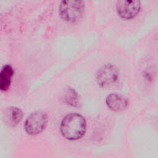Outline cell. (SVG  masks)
I'll use <instances>...</instances> for the list:
<instances>
[{
	"label": "cell",
	"instance_id": "obj_1",
	"mask_svg": "<svg viewBox=\"0 0 158 158\" xmlns=\"http://www.w3.org/2000/svg\"><path fill=\"white\" fill-rule=\"evenodd\" d=\"M87 123L85 118L78 113L66 115L60 123V131L62 136L69 141L81 138L86 131Z\"/></svg>",
	"mask_w": 158,
	"mask_h": 158
},
{
	"label": "cell",
	"instance_id": "obj_2",
	"mask_svg": "<svg viewBox=\"0 0 158 158\" xmlns=\"http://www.w3.org/2000/svg\"><path fill=\"white\" fill-rule=\"evenodd\" d=\"M84 10L85 2L83 1H63L59 6V14L64 21L75 23L81 18Z\"/></svg>",
	"mask_w": 158,
	"mask_h": 158
},
{
	"label": "cell",
	"instance_id": "obj_3",
	"mask_svg": "<svg viewBox=\"0 0 158 158\" xmlns=\"http://www.w3.org/2000/svg\"><path fill=\"white\" fill-rule=\"evenodd\" d=\"M119 71L112 64H106L97 71L96 80L98 85L102 88L113 86L119 79Z\"/></svg>",
	"mask_w": 158,
	"mask_h": 158
},
{
	"label": "cell",
	"instance_id": "obj_4",
	"mask_svg": "<svg viewBox=\"0 0 158 158\" xmlns=\"http://www.w3.org/2000/svg\"><path fill=\"white\" fill-rule=\"evenodd\" d=\"M48 117L43 111L38 110L32 112L27 118L24 123V130L30 135L41 133L46 127Z\"/></svg>",
	"mask_w": 158,
	"mask_h": 158
},
{
	"label": "cell",
	"instance_id": "obj_5",
	"mask_svg": "<svg viewBox=\"0 0 158 158\" xmlns=\"http://www.w3.org/2000/svg\"><path fill=\"white\" fill-rule=\"evenodd\" d=\"M141 4L139 1L121 0L116 3V12L118 15L125 20L135 18L139 13Z\"/></svg>",
	"mask_w": 158,
	"mask_h": 158
},
{
	"label": "cell",
	"instance_id": "obj_6",
	"mask_svg": "<svg viewBox=\"0 0 158 158\" xmlns=\"http://www.w3.org/2000/svg\"><path fill=\"white\" fill-rule=\"evenodd\" d=\"M105 102L107 107L110 110L115 112H123L129 106L127 98L117 93H112L108 94L106 98Z\"/></svg>",
	"mask_w": 158,
	"mask_h": 158
},
{
	"label": "cell",
	"instance_id": "obj_7",
	"mask_svg": "<svg viewBox=\"0 0 158 158\" xmlns=\"http://www.w3.org/2000/svg\"><path fill=\"white\" fill-rule=\"evenodd\" d=\"M23 112L22 109L16 106H11L5 110L4 114V122L10 127H15L22 120Z\"/></svg>",
	"mask_w": 158,
	"mask_h": 158
},
{
	"label": "cell",
	"instance_id": "obj_8",
	"mask_svg": "<svg viewBox=\"0 0 158 158\" xmlns=\"http://www.w3.org/2000/svg\"><path fill=\"white\" fill-rule=\"evenodd\" d=\"M14 69L9 64L4 65L0 72V88L2 91L9 89L14 75Z\"/></svg>",
	"mask_w": 158,
	"mask_h": 158
},
{
	"label": "cell",
	"instance_id": "obj_9",
	"mask_svg": "<svg viewBox=\"0 0 158 158\" xmlns=\"http://www.w3.org/2000/svg\"><path fill=\"white\" fill-rule=\"evenodd\" d=\"M64 100L66 104L75 107L79 108L81 106V99L78 92L73 88L69 87L64 94Z\"/></svg>",
	"mask_w": 158,
	"mask_h": 158
}]
</instances>
